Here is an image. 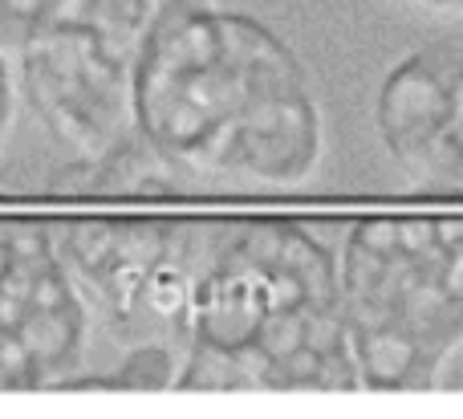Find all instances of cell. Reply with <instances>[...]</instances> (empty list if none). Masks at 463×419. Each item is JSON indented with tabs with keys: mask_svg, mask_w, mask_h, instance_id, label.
<instances>
[{
	"mask_svg": "<svg viewBox=\"0 0 463 419\" xmlns=\"http://www.w3.org/2000/svg\"><path fill=\"white\" fill-rule=\"evenodd\" d=\"M435 244V220H402L399 224V252L402 257H423Z\"/></svg>",
	"mask_w": 463,
	"mask_h": 419,
	"instance_id": "cell-6",
	"label": "cell"
},
{
	"mask_svg": "<svg viewBox=\"0 0 463 419\" xmlns=\"http://www.w3.org/2000/svg\"><path fill=\"white\" fill-rule=\"evenodd\" d=\"M175 383V355L159 342H143L127 355V363L106 375L102 387H167Z\"/></svg>",
	"mask_w": 463,
	"mask_h": 419,
	"instance_id": "cell-3",
	"label": "cell"
},
{
	"mask_svg": "<svg viewBox=\"0 0 463 419\" xmlns=\"http://www.w3.org/2000/svg\"><path fill=\"white\" fill-rule=\"evenodd\" d=\"M439 290L448 301L463 306V252H448V265L439 273Z\"/></svg>",
	"mask_w": 463,
	"mask_h": 419,
	"instance_id": "cell-8",
	"label": "cell"
},
{
	"mask_svg": "<svg viewBox=\"0 0 463 419\" xmlns=\"http://www.w3.org/2000/svg\"><path fill=\"white\" fill-rule=\"evenodd\" d=\"M459 252H463V249H459Z\"/></svg>",
	"mask_w": 463,
	"mask_h": 419,
	"instance_id": "cell-9",
	"label": "cell"
},
{
	"mask_svg": "<svg viewBox=\"0 0 463 419\" xmlns=\"http://www.w3.org/2000/svg\"><path fill=\"white\" fill-rule=\"evenodd\" d=\"M354 244H362L366 252H374L378 261H391L399 252V220H366L354 228Z\"/></svg>",
	"mask_w": 463,
	"mask_h": 419,
	"instance_id": "cell-5",
	"label": "cell"
},
{
	"mask_svg": "<svg viewBox=\"0 0 463 419\" xmlns=\"http://www.w3.org/2000/svg\"><path fill=\"white\" fill-rule=\"evenodd\" d=\"M448 119V86L435 70L431 49L402 62L391 78L383 81L378 94V130H383L391 155L407 167V159L419 151L431 130L443 127Z\"/></svg>",
	"mask_w": 463,
	"mask_h": 419,
	"instance_id": "cell-2",
	"label": "cell"
},
{
	"mask_svg": "<svg viewBox=\"0 0 463 419\" xmlns=\"http://www.w3.org/2000/svg\"><path fill=\"white\" fill-rule=\"evenodd\" d=\"M90 309L41 228L0 224V391L65 387Z\"/></svg>",
	"mask_w": 463,
	"mask_h": 419,
	"instance_id": "cell-1",
	"label": "cell"
},
{
	"mask_svg": "<svg viewBox=\"0 0 463 419\" xmlns=\"http://www.w3.org/2000/svg\"><path fill=\"white\" fill-rule=\"evenodd\" d=\"M252 347L269 358L272 367L305 347V306L301 309H269L252 334Z\"/></svg>",
	"mask_w": 463,
	"mask_h": 419,
	"instance_id": "cell-4",
	"label": "cell"
},
{
	"mask_svg": "<svg viewBox=\"0 0 463 419\" xmlns=\"http://www.w3.org/2000/svg\"><path fill=\"white\" fill-rule=\"evenodd\" d=\"M13 110H16V81H13V70H8L5 49H0V138H5L8 122H13Z\"/></svg>",
	"mask_w": 463,
	"mask_h": 419,
	"instance_id": "cell-7",
	"label": "cell"
}]
</instances>
